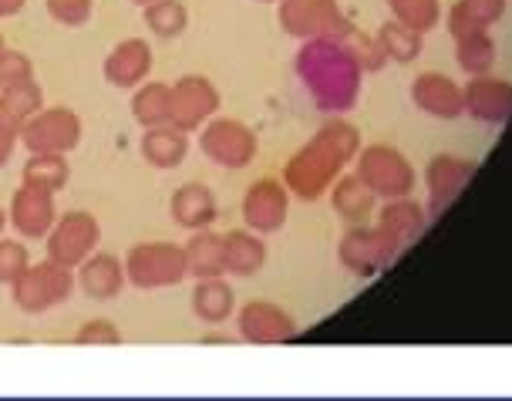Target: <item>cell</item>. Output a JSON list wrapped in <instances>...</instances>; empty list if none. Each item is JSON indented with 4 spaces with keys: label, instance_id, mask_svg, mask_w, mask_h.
Segmentation results:
<instances>
[{
    "label": "cell",
    "instance_id": "6da1fadb",
    "mask_svg": "<svg viewBox=\"0 0 512 401\" xmlns=\"http://www.w3.org/2000/svg\"><path fill=\"white\" fill-rule=\"evenodd\" d=\"M297 75L324 112H347L358 102L361 61L344 38H310L297 54Z\"/></svg>",
    "mask_w": 512,
    "mask_h": 401
},
{
    "label": "cell",
    "instance_id": "7a4b0ae2",
    "mask_svg": "<svg viewBox=\"0 0 512 401\" xmlns=\"http://www.w3.org/2000/svg\"><path fill=\"white\" fill-rule=\"evenodd\" d=\"M358 152V132L344 122L327 125L304 152H297L294 159L283 169V179L294 189L300 199H317L327 186L334 182V176L341 172V166Z\"/></svg>",
    "mask_w": 512,
    "mask_h": 401
},
{
    "label": "cell",
    "instance_id": "3957f363",
    "mask_svg": "<svg viewBox=\"0 0 512 401\" xmlns=\"http://www.w3.org/2000/svg\"><path fill=\"white\" fill-rule=\"evenodd\" d=\"M186 277V250L176 243H139L125 257V280H132L139 290L176 287Z\"/></svg>",
    "mask_w": 512,
    "mask_h": 401
},
{
    "label": "cell",
    "instance_id": "277c9868",
    "mask_svg": "<svg viewBox=\"0 0 512 401\" xmlns=\"http://www.w3.org/2000/svg\"><path fill=\"white\" fill-rule=\"evenodd\" d=\"M81 142V118L71 108H41L24 122L21 145L31 156H68Z\"/></svg>",
    "mask_w": 512,
    "mask_h": 401
},
{
    "label": "cell",
    "instance_id": "5b68a950",
    "mask_svg": "<svg viewBox=\"0 0 512 401\" xmlns=\"http://www.w3.org/2000/svg\"><path fill=\"white\" fill-rule=\"evenodd\" d=\"M75 273L61 263L44 260L38 267H27V273L14 284V304L21 307L24 314H44L51 307L64 304L75 290Z\"/></svg>",
    "mask_w": 512,
    "mask_h": 401
},
{
    "label": "cell",
    "instance_id": "8992f818",
    "mask_svg": "<svg viewBox=\"0 0 512 401\" xmlns=\"http://www.w3.org/2000/svg\"><path fill=\"white\" fill-rule=\"evenodd\" d=\"M102 240V226L91 213H68L54 220L48 233V260L68 270H78Z\"/></svg>",
    "mask_w": 512,
    "mask_h": 401
},
{
    "label": "cell",
    "instance_id": "52a82bcc",
    "mask_svg": "<svg viewBox=\"0 0 512 401\" xmlns=\"http://www.w3.org/2000/svg\"><path fill=\"white\" fill-rule=\"evenodd\" d=\"M199 149L223 169H246L256 159V135L236 118H209L199 135Z\"/></svg>",
    "mask_w": 512,
    "mask_h": 401
},
{
    "label": "cell",
    "instance_id": "ba28073f",
    "mask_svg": "<svg viewBox=\"0 0 512 401\" xmlns=\"http://www.w3.org/2000/svg\"><path fill=\"white\" fill-rule=\"evenodd\" d=\"M280 24L294 38H347V21L337 0H280Z\"/></svg>",
    "mask_w": 512,
    "mask_h": 401
},
{
    "label": "cell",
    "instance_id": "9c48e42d",
    "mask_svg": "<svg viewBox=\"0 0 512 401\" xmlns=\"http://www.w3.org/2000/svg\"><path fill=\"white\" fill-rule=\"evenodd\" d=\"M219 112V91L203 75H186L172 85V129L196 132Z\"/></svg>",
    "mask_w": 512,
    "mask_h": 401
},
{
    "label": "cell",
    "instance_id": "30bf717a",
    "mask_svg": "<svg viewBox=\"0 0 512 401\" xmlns=\"http://www.w3.org/2000/svg\"><path fill=\"white\" fill-rule=\"evenodd\" d=\"M41 88L31 81H21V85H11V88H0V166L11 159L14 145L21 142V129L24 122L31 118L34 112H41Z\"/></svg>",
    "mask_w": 512,
    "mask_h": 401
},
{
    "label": "cell",
    "instance_id": "8fae6325",
    "mask_svg": "<svg viewBox=\"0 0 512 401\" xmlns=\"http://www.w3.org/2000/svg\"><path fill=\"white\" fill-rule=\"evenodd\" d=\"M398 250L401 243L384 226H378V230H351L341 240V263L347 270L368 277V273L381 270Z\"/></svg>",
    "mask_w": 512,
    "mask_h": 401
},
{
    "label": "cell",
    "instance_id": "7c38bea8",
    "mask_svg": "<svg viewBox=\"0 0 512 401\" xmlns=\"http://www.w3.org/2000/svg\"><path fill=\"white\" fill-rule=\"evenodd\" d=\"M358 176L368 182L374 196H401L411 189V166L388 145H374L358 162Z\"/></svg>",
    "mask_w": 512,
    "mask_h": 401
},
{
    "label": "cell",
    "instance_id": "4fadbf2b",
    "mask_svg": "<svg viewBox=\"0 0 512 401\" xmlns=\"http://www.w3.org/2000/svg\"><path fill=\"white\" fill-rule=\"evenodd\" d=\"M287 189L273 179H260L250 186V193L243 196V223L253 233H277L287 223Z\"/></svg>",
    "mask_w": 512,
    "mask_h": 401
},
{
    "label": "cell",
    "instance_id": "5bb4252c",
    "mask_svg": "<svg viewBox=\"0 0 512 401\" xmlns=\"http://www.w3.org/2000/svg\"><path fill=\"white\" fill-rule=\"evenodd\" d=\"M240 334L250 344H287L297 334V324L290 321L283 307L253 300L240 311Z\"/></svg>",
    "mask_w": 512,
    "mask_h": 401
},
{
    "label": "cell",
    "instance_id": "9a60e30c",
    "mask_svg": "<svg viewBox=\"0 0 512 401\" xmlns=\"http://www.w3.org/2000/svg\"><path fill=\"white\" fill-rule=\"evenodd\" d=\"M152 71V48L139 38H128L105 58V81L122 91L139 88Z\"/></svg>",
    "mask_w": 512,
    "mask_h": 401
},
{
    "label": "cell",
    "instance_id": "2e32d148",
    "mask_svg": "<svg viewBox=\"0 0 512 401\" xmlns=\"http://www.w3.org/2000/svg\"><path fill=\"white\" fill-rule=\"evenodd\" d=\"M11 223L27 240H41L54 226V196L41 189L21 186L11 199Z\"/></svg>",
    "mask_w": 512,
    "mask_h": 401
},
{
    "label": "cell",
    "instance_id": "e0dca14e",
    "mask_svg": "<svg viewBox=\"0 0 512 401\" xmlns=\"http://www.w3.org/2000/svg\"><path fill=\"white\" fill-rule=\"evenodd\" d=\"M78 284L91 300H115L125 287V263L112 253H91L78 267Z\"/></svg>",
    "mask_w": 512,
    "mask_h": 401
},
{
    "label": "cell",
    "instance_id": "ac0fdd59",
    "mask_svg": "<svg viewBox=\"0 0 512 401\" xmlns=\"http://www.w3.org/2000/svg\"><path fill=\"white\" fill-rule=\"evenodd\" d=\"M172 220H176L182 230H206V226L216 223L219 206L216 196L209 193L203 182H189V186H179L176 196H172Z\"/></svg>",
    "mask_w": 512,
    "mask_h": 401
},
{
    "label": "cell",
    "instance_id": "d6986e66",
    "mask_svg": "<svg viewBox=\"0 0 512 401\" xmlns=\"http://www.w3.org/2000/svg\"><path fill=\"white\" fill-rule=\"evenodd\" d=\"M223 263H226V273H233V277H253V273H260L263 263H267V246H263V240L253 230L226 233Z\"/></svg>",
    "mask_w": 512,
    "mask_h": 401
},
{
    "label": "cell",
    "instance_id": "ffe728a7",
    "mask_svg": "<svg viewBox=\"0 0 512 401\" xmlns=\"http://www.w3.org/2000/svg\"><path fill=\"white\" fill-rule=\"evenodd\" d=\"M189 152V139L186 132L172 129V125H162V129H145L142 135V156L149 166L169 172L182 166V159H186Z\"/></svg>",
    "mask_w": 512,
    "mask_h": 401
},
{
    "label": "cell",
    "instance_id": "44dd1931",
    "mask_svg": "<svg viewBox=\"0 0 512 401\" xmlns=\"http://www.w3.org/2000/svg\"><path fill=\"white\" fill-rule=\"evenodd\" d=\"M411 95H415V105L422 108V112L438 115V118H455L465 105L459 88L442 75H422L415 81V88H411Z\"/></svg>",
    "mask_w": 512,
    "mask_h": 401
},
{
    "label": "cell",
    "instance_id": "7402d4cb",
    "mask_svg": "<svg viewBox=\"0 0 512 401\" xmlns=\"http://www.w3.org/2000/svg\"><path fill=\"white\" fill-rule=\"evenodd\" d=\"M236 307V297H233V287L226 284L223 277H206L199 280L196 290H192V311L203 324H223L230 321Z\"/></svg>",
    "mask_w": 512,
    "mask_h": 401
},
{
    "label": "cell",
    "instance_id": "603a6c76",
    "mask_svg": "<svg viewBox=\"0 0 512 401\" xmlns=\"http://www.w3.org/2000/svg\"><path fill=\"white\" fill-rule=\"evenodd\" d=\"M186 250V270L189 277L196 280H206V277H223L226 273V263H223V236L209 233L206 230H196V236L189 240V246H182Z\"/></svg>",
    "mask_w": 512,
    "mask_h": 401
},
{
    "label": "cell",
    "instance_id": "cb8c5ba5",
    "mask_svg": "<svg viewBox=\"0 0 512 401\" xmlns=\"http://www.w3.org/2000/svg\"><path fill=\"white\" fill-rule=\"evenodd\" d=\"M465 102H469L475 118H486V122H502L512 112V88L502 81H472L465 91Z\"/></svg>",
    "mask_w": 512,
    "mask_h": 401
},
{
    "label": "cell",
    "instance_id": "d4e9b609",
    "mask_svg": "<svg viewBox=\"0 0 512 401\" xmlns=\"http://www.w3.org/2000/svg\"><path fill=\"white\" fill-rule=\"evenodd\" d=\"M132 115L142 129H162L172 125V85H145L135 91Z\"/></svg>",
    "mask_w": 512,
    "mask_h": 401
},
{
    "label": "cell",
    "instance_id": "484cf974",
    "mask_svg": "<svg viewBox=\"0 0 512 401\" xmlns=\"http://www.w3.org/2000/svg\"><path fill=\"white\" fill-rule=\"evenodd\" d=\"M371 206H374V193L361 176H347V179L337 182L334 209L344 216L347 223H364L371 216Z\"/></svg>",
    "mask_w": 512,
    "mask_h": 401
},
{
    "label": "cell",
    "instance_id": "4316f807",
    "mask_svg": "<svg viewBox=\"0 0 512 401\" xmlns=\"http://www.w3.org/2000/svg\"><path fill=\"white\" fill-rule=\"evenodd\" d=\"M68 162L64 156H31L24 166V186L31 189H41V193H61L64 186H68Z\"/></svg>",
    "mask_w": 512,
    "mask_h": 401
},
{
    "label": "cell",
    "instance_id": "83f0119b",
    "mask_svg": "<svg viewBox=\"0 0 512 401\" xmlns=\"http://www.w3.org/2000/svg\"><path fill=\"white\" fill-rule=\"evenodd\" d=\"M145 24H149V31L155 38L172 41L186 31L189 11L182 0H152V4H145Z\"/></svg>",
    "mask_w": 512,
    "mask_h": 401
},
{
    "label": "cell",
    "instance_id": "f1b7e54d",
    "mask_svg": "<svg viewBox=\"0 0 512 401\" xmlns=\"http://www.w3.org/2000/svg\"><path fill=\"white\" fill-rule=\"evenodd\" d=\"M499 11H502V0H465V4H455L452 31L459 34V38H469V34L482 31L489 21H496Z\"/></svg>",
    "mask_w": 512,
    "mask_h": 401
},
{
    "label": "cell",
    "instance_id": "f546056e",
    "mask_svg": "<svg viewBox=\"0 0 512 401\" xmlns=\"http://www.w3.org/2000/svg\"><path fill=\"white\" fill-rule=\"evenodd\" d=\"M381 226H384V230H388L391 236H395L398 243H408V240H415V236L422 233L425 216L418 213L415 203H391V206L381 213Z\"/></svg>",
    "mask_w": 512,
    "mask_h": 401
},
{
    "label": "cell",
    "instance_id": "4dcf8cb0",
    "mask_svg": "<svg viewBox=\"0 0 512 401\" xmlns=\"http://www.w3.org/2000/svg\"><path fill=\"white\" fill-rule=\"evenodd\" d=\"M378 44H381L384 58H395V61H411V58H418V51H422L418 31H411L405 24H384L378 34Z\"/></svg>",
    "mask_w": 512,
    "mask_h": 401
},
{
    "label": "cell",
    "instance_id": "1f68e13d",
    "mask_svg": "<svg viewBox=\"0 0 512 401\" xmlns=\"http://www.w3.org/2000/svg\"><path fill=\"white\" fill-rule=\"evenodd\" d=\"M472 169H475L472 162L438 159L435 166H428V189H432L438 199H448L465 182V176H472Z\"/></svg>",
    "mask_w": 512,
    "mask_h": 401
},
{
    "label": "cell",
    "instance_id": "d6a6232c",
    "mask_svg": "<svg viewBox=\"0 0 512 401\" xmlns=\"http://www.w3.org/2000/svg\"><path fill=\"white\" fill-rule=\"evenodd\" d=\"M391 11H395L398 24L411 27V31H428L438 21V0H388Z\"/></svg>",
    "mask_w": 512,
    "mask_h": 401
},
{
    "label": "cell",
    "instance_id": "836d02e7",
    "mask_svg": "<svg viewBox=\"0 0 512 401\" xmlns=\"http://www.w3.org/2000/svg\"><path fill=\"white\" fill-rule=\"evenodd\" d=\"M459 61H462V68L465 71H472V75H482V71H489L492 68V41L486 38L482 31H475V34H469V38H462V44H459Z\"/></svg>",
    "mask_w": 512,
    "mask_h": 401
},
{
    "label": "cell",
    "instance_id": "e575fe53",
    "mask_svg": "<svg viewBox=\"0 0 512 401\" xmlns=\"http://www.w3.org/2000/svg\"><path fill=\"white\" fill-rule=\"evenodd\" d=\"M27 267H31V257H27L24 243L17 240H0V284L14 287L17 280L24 277Z\"/></svg>",
    "mask_w": 512,
    "mask_h": 401
},
{
    "label": "cell",
    "instance_id": "d590c367",
    "mask_svg": "<svg viewBox=\"0 0 512 401\" xmlns=\"http://www.w3.org/2000/svg\"><path fill=\"white\" fill-rule=\"evenodd\" d=\"M48 4L51 21H58L64 27H81L91 21V0H44Z\"/></svg>",
    "mask_w": 512,
    "mask_h": 401
},
{
    "label": "cell",
    "instance_id": "8d00e7d4",
    "mask_svg": "<svg viewBox=\"0 0 512 401\" xmlns=\"http://www.w3.org/2000/svg\"><path fill=\"white\" fill-rule=\"evenodd\" d=\"M31 58L21 51H11L4 48L0 51V88H11V85H21V81H31Z\"/></svg>",
    "mask_w": 512,
    "mask_h": 401
},
{
    "label": "cell",
    "instance_id": "74e56055",
    "mask_svg": "<svg viewBox=\"0 0 512 401\" xmlns=\"http://www.w3.org/2000/svg\"><path fill=\"white\" fill-rule=\"evenodd\" d=\"M78 344H122V331L108 321H91L78 331Z\"/></svg>",
    "mask_w": 512,
    "mask_h": 401
},
{
    "label": "cell",
    "instance_id": "f35d334b",
    "mask_svg": "<svg viewBox=\"0 0 512 401\" xmlns=\"http://www.w3.org/2000/svg\"><path fill=\"white\" fill-rule=\"evenodd\" d=\"M24 11V0H0V17H14Z\"/></svg>",
    "mask_w": 512,
    "mask_h": 401
},
{
    "label": "cell",
    "instance_id": "ab89813d",
    "mask_svg": "<svg viewBox=\"0 0 512 401\" xmlns=\"http://www.w3.org/2000/svg\"><path fill=\"white\" fill-rule=\"evenodd\" d=\"M4 226H7V216H4V209H0V233H4Z\"/></svg>",
    "mask_w": 512,
    "mask_h": 401
},
{
    "label": "cell",
    "instance_id": "60d3db41",
    "mask_svg": "<svg viewBox=\"0 0 512 401\" xmlns=\"http://www.w3.org/2000/svg\"><path fill=\"white\" fill-rule=\"evenodd\" d=\"M132 4H139V7H145V4H152V0H132Z\"/></svg>",
    "mask_w": 512,
    "mask_h": 401
},
{
    "label": "cell",
    "instance_id": "b9f144b4",
    "mask_svg": "<svg viewBox=\"0 0 512 401\" xmlns=\"http://www.w3.org/2000/svg\"><path fill=\"white\" fill-rule=\"evenodd\" d=\"M0 51H4V38H0Z\"/></svg>",
    "mask_w": 512,
    "mask_h": 401
},
{
    "label": "cell",
    "instance_id": "7bdbcfd3",
    "mask_svg": "<svg viewBox=\"0 0 512 401\" xmlns=\"http://www.w3.org/2000/svg\"><path fill=\"white\" fill-rule=\"evenodd\" d=\"M260 4H270V0H260Z\"/></svg>",
    "mask_w": 512,
    "mask_h": 401
}]
</instances>
